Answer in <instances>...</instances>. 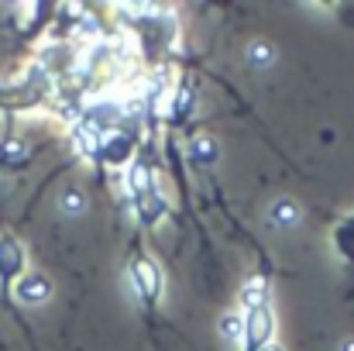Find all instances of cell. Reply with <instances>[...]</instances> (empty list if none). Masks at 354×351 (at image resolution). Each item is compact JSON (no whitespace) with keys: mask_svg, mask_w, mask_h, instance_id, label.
<instances>
[{"mask_svg":"<svg viewBox=\"0 0 354 351\" xmlns=\"http://www.w3.org/2000/svg\"><path fill=\"white\" fill-rule=\"evenodd\" d=\"M48 293H52V286H48V279L38 276V272H28V276H21V279L14 282V296H17L21 303H45Z\"/></svg>","mask_w":354,"mask_h":351,"instance_id":"cell-1","label":"cell"},{"mask_svg":"<svg viewBox=\"0 0 354 351\" xmlns=\"http://www.w3.org/2000/svg\"><path fill=\"white\" fill-rule=\"evenodd\" d=\"M268 224H272V228H279V231L296 228V224H299V207H296L292 200H275V204H272V210H268Z\"/></svg>","mask_w":354,"mask_h":351,"instance_id":"cell-2","label":"cell"},{"mask_svg":"<svg viewBox=\"0 0 354 351\" xmlns=\"http://www.w3.org/2000/svg\"><path fill=\"white\" fill-rule=\"evenodd\" d=\"M244 321L237 317V314H224V321H221V334H224V341H231V345H237L241 338H244Z\"/></svg>","mask_w":354,"mask_h":351,"instance_id":"cell-4","label":"cell"},{"mask_svg":"<svg viewBox=\"0 0 354 351\" xmlns=\"http://www.w3.org/2000/svg\"><path fill=\"white\" fill-rule=\"evenodd\" d=\"M59 207H62V214L76 217V214H83V210H86V200H83V193H80V190H66V193L59 197Z\"/></svg>","mask_w":354,"mask_h":351,"instance_id":"cell-6","label":"cell"},{"mask_svg":"<svg viewBox=\"0 0 354 351\" xmlns=\"http://www.w3.org/2000/svg\"><path fill=\"white\" fill-rule=\"evenodd\" d=\"M261 351H282V345H261Z\"/></svg>","mask_w":354,"mask_h":351,"instance_id":"cell-10","label":"cell"},{"mask_svg":"<svg viewBox=\"0 0 354 351\" xmlns=\"http://www.w3.org/2000/svg\"><path fill=\"white\" fill-rule=\"evenodd\" d=\"M341 351H354V338H348V341L341 345Z\"/></svg>","mask_w":354,"mask_h":351,"instance_id":"cell-9","label":"cell"},{"mask_svg":"<svg viewBox=\"0 0 354 351\" xmlns=\"http://www.w3.org/2000/svg\"><path fill=\"white\" fill-rule=\"evenodd\" d=\"M196 162H210V159H217V148L210 145V138H196V145H193V152H189Z\"/></svg>","mask_w":354,"mask_h":351,"instance_id":"cell-8","label":"cell"},{"mask_svg":"<svg viewBox=\"0 0 354 351\" xmlns=\"http://www.w3.org/2000/svg\"><path fill=\"white\" fill-rule=\"evenodd\" d=\"M241 300H244L251 310H261V303H265V282H261V279H251V282L241 289Z\"/></svg>","mask_w":354,"mask_h":351,"instance_id":"cell-7","label":"cell"},{"mask_svg":"<svg viewBox=\"0 0 354 351\" xmlns=\"http://www.w3.org/2000/svg\"><path fill=\"white\" fill-rule=\"evenodd\" d=\"M248 62H251V66H258V69H265V66H272V62H275V48H272V45H265V42H254V45L248 48Z\"/></svg>","mask_w":354,"mask_h":351,"instance_id":"cell-5","label":"cell"},{"mask_svg":"<svg viewBox=\"0 0 354 351\" xmlns=\"http://www.w3.org/2000/svg\"><path fill=\"white\" fill-rule=\"evenodd\" d=\"M17 265H21V251H17V244H14L10 237H3V241H0V276L10 279V276L17 272Z\"/></svg>","mask_w":354,"mask_h":351,"instance_id":"cell-3","label":"cell"}]
</instances>
